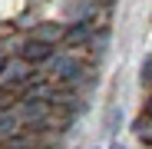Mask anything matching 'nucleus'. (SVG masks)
Wrapping results in <instances>:
<instances>
[{"instance_id":"nucleus-1","label":"nucleus","mask_w":152,"mask_h":149,"mask_svg":"<svg viewBox=\"0 0 152 149\" xmlns=\"http://www.w3.org/2000/svg\"><path fill=\"white\" fill-rule=\"evenodd\" d=\"M33 66L23 60V57H7V63L0 66V90H10V86H20L30 80Z\"/></svg>"},{"instance_id":"nucleus-2","label":"nucleus","mask_w":152,"mask_h":149,"mask_svg":"<svg viewBox=\"0 0 152 149\" xmlns=\"http://www.w3.org/2000/svg\"><path fill=\"white\" fill-rule=\"evenodd\" d=\"M17 57H23L30 66H33V63H50V60H53V46L43 43V40H37V37H30V40H23V43H20Z\"/></svg>"},{"instance_id":"nucleus-3","label":"nucleus","mask_w":152,"mask_h":149,"mask_svg":"<svg viewBox=\"0 0 152 149\" xmlns=\"http://www.w3.org/2000/svg\"><path fill=\"white\" fill-rule=\"evenodd\" d=\"M46 113H50V103H37V99H20V109H17L20 123H33V119H43Z\"/></svg>"},{"instance_id":"nucleus-4","label":"nucleus","mask_w":152,"mask_h":149,"mask_svg":"<svg viewBox=\"0 0 152 149\" xmlns=\"http://www.w3.org/2000/svg\"><path fill=\"white\" fill-rule=\"evenodd\" d=\"M93 33H96V30H93V23H89V20H76V27H73V30H66V33H63V40H66L69 46H80V43H86Z\"/></svg>"},{"instance_id":"nucleus-5","label":"nucleus","mask_w":152,"mask_h":149,"mask_svg":"<svg viewBox=\"0 0 152 149\" xmlns=\"http://www.w3.org/2000/svg\"><path fill=\"white\" fill-rule=\"evenodd\" d=\"M63 33H66V30L60 27V23H40V27L33 30V37H37V40H43V43H50V46L60 43V40H63Z\"/></svg>"},{"instance_id":"nucleus-6","label":"nucleus","mask_w":152,"mask_h":149,"mask_svg":"<svg viewBox=\"0 0 152 149\" xmlns=\"http://www.w3.org/2000/svg\"><path fill=\"white\" fill-rule=\"evenodd\" d=\"M23 99H37V103H53V86L50 83H30L23 90Z\"/></svg>"},{"instance_id":"nucleus-7","label":"nucleus","mask_w":152,"mask_h":149,"mask_svg":"<svg viewBox=\"0 0 152 149\" xmlns=\"http://www.w3.org/2000/svg\"><path fill=\"white\" fill-rule=\"evenodd\" d=\"M20 126H23V123H20V116H17L13 109H0V139L13 136Z\"/></svg>"},{"instance_id":"nucleus-8","label":"nucleus","mask_w":152,"mask_h":149,"mask_svg":"<svg viewBox=\"0 0 152 149\" xmlns=\"http://www.w3.org/2000/svg\"><path fill=\"white\" fill-rule=\"evenodd\" d=\"M139 80H142V86H152V57H145V60H142V70H139Z\"/></svg>"},{"instance_id":"nucleus-9","label":"nucleus","mask_w":152,"mask_h":149,"mask_svg":"<svg viewBox=\"0 0 152 149\" xmlns=\"http://www.w3.org/2000/svg\"><path fill=\"white\" fill-rule=\"evenodd\" d=\"M119 123H122V113H119V109H109V116H106V133H116Z\"/></svg>"},{"instance_id":"nucleus-10","label":"nucleus","mask_w":152,"mask_h":149,"mask_svg":"<svg viewBox=\"0 0 152 149\" xmlns=\"http://www.w3.org/2000/svg\"><path fill=\"white\" fill-rule=\"evenodd\" d=\"M139 136H142V142L152 146V119H142V123H139Z\"/></svg>"},{"instance_id":"nucleus-11","label":"nucleus","mask_w":152,"mask_h":149,"mask_svg":"<svg viewBox=\"0 0 152 149\" xmlns=\"http://www.w3.org/2000/svg\"><path fill=\"white\" fill-rule=\"evenodd\" d=\"M7 57H10V53H7V50H0V66H4V63H7Z\"/></svg>"},{"instance_id":"nucleus-12","label":"nucleus","mask_w":152,"mask_h":149,"mask_svg":"<svg viewBox=\"0 0 152 149\" xmlns=\"http://www.w3.org/2000/svg\"><path fill=\"white\" fill-rule=\"evenodd\" d=\"M109 149H122V146H116V142H113V146H109Z\"/></svg>"}]
</instances>
